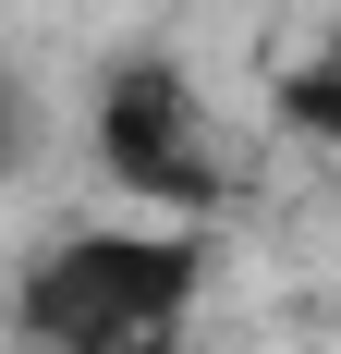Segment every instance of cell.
I'll return each mask as SVG.
<instances>
[{"label":"cell","mask_w":341,"mask_h":354,"mask_svg":"<svg viewBox=\"0 0 341 354\" xmlns=\"http://www.w3.org/2000/svg\"><path fill=\"white\" fill-rule=\"evenodd\" d=\"M12 354H61V342H12ZM146 354H170V342H146Z\"/></svg>","instance_id":"obj_4"},{"label":"cell","mask_w":341,"mask_h":354,"mask_svg":"<svg viewBox=\"0 0 341 354\" xmlns=\"http://www.w3.org/2000/svg\"><path fill=\"white\" fill-rule=\"evenodd\" d=\"M86 147H98V171L122 183L135 208L207 220L220 196H232L220 147H207V110H195V86H183L159 49H135V62H110V73H98V98H86Z\"/></svg>","instance_id":"obj_2"},{"label":"cell","mask_w":341,"mask_h":354,"mask_svg":"<svg viewBox=\"0 0 341 354\" xmlns=\"http://www.w3.org/2000/svg\"><path fill=\"white\" fill-rule=\"evenodd\" d=\"M280 122H293V135H317V147H341V25L280 73Z\"/></svg>","instance_id":"obj_3"},{"label":"cell","mask_w":341,"mask_h":354,"mask_svg":"<svg viewBox=\"0 0 341 354\" xmlns=\"http://www.w3.org/2000/svg\"><path fill=\"white\" fill-rule=\"evenodd\" d=\"M207 293V232H122V220H86L61 245L25 257L12 281V342H61V354H146L183 342Z\"/></svg>","instance_id":"obj_1"}]
</instances>
